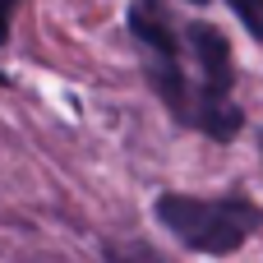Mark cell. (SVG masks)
<instances>
[{
  "mask_svg": "<svg viewBox=\"0 0 263 263\" xmlns=\"http://www.w3.org/2000/svg\"><path fill=\"white\" fill-rule=\"evenodd\" d=\"M157 222L194 254H236L263 227V213L245 194L227 199H194V194H162Z\"/></svg>",
  "mask_w": 263,
  "mask_h": 263,
  "instance_id": "obj_1",
  "label": "cell"
},
{
  "mask_svg": "<svg viewBox=\"0 0 263 263\" xmlns=\"http://www.w3.org/2000/svg\"><path fill=\"white\" fill-rule=\"evenodd\" d=\"M185 42L199 60V111H194V129H203L208 139L217 143H231L245 125V111L231 102V88H236V65H231V42L222 28L213 23H190L185 28Z\"/></svg>",
  "mask_w": 263,
  "mask_h": 263,
  "instance_id": "obj_2",
  "label": "cell"
},
{
  "mask_svg": "<svg viewBox=\"0 0 263 263\" xmlns=\"http://www.w3.org/2000/svg\"><path fill=\"white\" fill-rule=\"evenodd\" d=\"M129 32H134L153 55H180V42H176V32H171L166 14L157 9V0H139V5L129 9Z\"/></svg>",
  "mask_w": 263,
  "mask_h": 263,
  "instance_id": "obj_3",
  "label": "cell"
},
{
  "mask_svg": "<svg viewBox=\"0 0 263 263\" xmlns=\"http://www.w3.org/2000/svg\"><path fill=\"white\" fill-rule=\"evenodd\" d=\"M106 263H166V259H162L157 250L129 240V245H106Z\"/></svg>",
  "mask_w": 263,
  "mask_h": 263,
  "instance_id": "obj_4",
  "label": "cell"
},
{
  "mask_svg": "<svg viewBox=\"0 0 263 263\" xmlns=\"http://www.w3.org/2000/svg\"><path fill=\"white\" fill-rule=\"evenodd\" d=\"M227 5L236 9V18L245 23V32L254 42H263V0H227Z\"/></svg>",
  "mask_w": 263,
  "mask_h": 263,
  "instance_id": "obj_5",
  "label": "cell"
},
{
  "mask_svg": "<svg viewBox=\"0 0 263 263\" xmlns=\"http://www.w3.org/2000/svg\"><path fill=\"white\" fill-rule=\"evenodd\" d=\"M14 5H18V0H0V42H9V18H14Z\"/></svg>",
  "mask_w": 263,
  "mask_h": 263,
  "instance_id": "obj_6",
  "label": "cell"
},
{
  "mask_svg": "<svg viewBox=\"0 0 263 263\" xmlns=\"http://www.w3.org/2000/svg\"><path fill=\"white\" fill-rule=\"evenodd\" d=\"M259 148H263V134H259Z\"/></svg>",
  "mask_w": 263,
  "mask_h": 263,
  "instance_id": "obj_7",
  "label": "cell"
},
{
  "mask_svg": "<svg viewBox=\"0 0 263 263\" xmlns=\"http://www.w3.org/2000/svg\"><path fill=\"white\" fill-rule=\"evenodd\" d=\"M194 5H203V0H194Z\"/></svg>",
  "mask_w": 263,
  "mask_h": 263,
  "instance_id": "obj_8",
  "label": "cell"
},
{
  "mask_svg": "<svg viewBox=\"0 0 263 263\" xmlns=\"http://www.w3.org/2000/svg\"><path fill=\"white\" fill-rule=\"evenodd\" d=\"M0 83H5V74H0Z\"/></svg>",
  "mask_w": 263,
  "mask_h": 263,
  "instance_id": "obj_9",
  "label": "cell"
}]
</instances>
